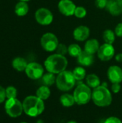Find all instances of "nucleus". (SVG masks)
I'll return each mask as SVG.
<instances>
[{
    "label": "nucleus",
    "mask_w": 122,
    "mask_h": 123,
    "mask_svg": "<svg viewBox=\"0 0 122 123\" xmlns=\"http://www.w3.org/2000/svg\"><path fill=\"white\" fill-rule=\"evenodd\" d=\"M24 112L29 117H37L40 115L45 110L44 101L37 96H28L23 102Z\"/></svg>",
    "instance_id": "nucleus-1"
},
{
    "label": "nucleus",
    "mask_w": 122,
    "mask_h": 123,
    "mask_svg": "<svg viewBox=\"0 0 122 123\" xmlns=\"http://www.w3.org/2000/svg\"><path fill=\"white\" fill-rule=\"evenodd\" d=\"M44 65L48 72L58 74L66 69L68 66V60L65 55L55 53L46 58Z\"/></svg>",
    "instance_id": "nucleus-2"
},
{
    "label": "nucleus",
    "mask_w": 122,
    "mask_h": 123,
    "mask_svg": "<svg viewBox=\"0 0 122 123\" xmlns=\"http://www.w3.org/2000/svg\"><path fill=\"white\" fill-rule=\"evenodd\" d=\"M92 100L98 107H108L112 102V96L107 87L100 85L93 89L92 92Z\"/></svg>",
    "instance_id": "nucleus-3"
},
{
    "label": "nucleus",
    "mask_w": 122,
    "mask_h": 123,
    "mask_svg": "<svg viewBox=\"0 0 122 123\" xmlns=\"http://www.w3.org/2000/svg\"><path fill=\"white\" fill-rule=\"evenodd\" d=\"M76 79L72 71L65 70L58 74L56 77V86L62 92H68L76 85Z\"/></svg>",
    "instance_id": "nucleus-4"
},
{
    "label": "nucleus",
    "mask_w": 122,
    "mask_h": 123,
    "mask_svg": "<svg viewBox=\"0 0 122 123\" xmlns=\"http://www.w3.org/2000/svg\"><path fill=\"white\" fill-rule=\"evenodd\" d=\"M73 95L76 104L83 105L88 103L92 99V91L87 84L78 82Z\"/></svg>",
    "instance_id": "nucleus-5"
},
{
    "label": "nucleus",
    "mask_w": 122,
    "mask_h": 123,
    "mask_svg": "<svg viewBox=\"0 0 122 123\" xmlns=\"http://www.w3.org/2000/svg\"><path fill=\"white\" fill-rule=\"evenodd\" d=\"M4 108L6 114L11 117H19L24 111L22 103L17 98L7 99L4 105Z\"/></svg>",
    "instance_id": "nucleus-6"
},
{
    "label": "nucleus",
    "mask_w": 122,
    "mask_h": 123,
    "mask_svg": "<svg viewBox=\"0 0 122 123\" xmlns=\"http://www.w3.org/2000/svg\"><path fill=\"white\" fill-rule=\"evenodd\" d=\"M40 43L42 48L45 51L52 52L55 51L59 42L58 38L55 34L52 32H46L42 36L40 39Z\"/></svg>",
    "instance_id": "nucleus-7"
},
{
    "label": "nucleus",
    "mask_w": 122,
    "mask_h": 123,
    "mask_svg": "<svg viewBox=\"0 0 122 123\" xmlns=\"http://www.w3.org/2000/svg\"><path fill=\"white\" fill-rule=\"evenodd\" d=\"M27 76L33 80H37L42 77L44 75V68L42 65L36 62H32L27 64L25 69Z\"/></svg>",
    "instance_id": "nucleus-8"
},
{
    "label": "nucleus",
    "mask_w": 122,
    "mask_h": 123,
    "mask_svg": "<svg viewBox=\"0 0 122 123\" xmlns=\"http://www.w3.org/2000/svg\"><path fill=\"white\" fill-rule=\"evenodd\" d=\"M36 21L41 25H49L53 21L52 13L46 8L38 9L35 14Z\"/></svg>",
    "instance_id": "nucleus-9"
},
{
    "label": "nucleus",
    "mask_w": 122,
    "mask_h": 123,
    "mask_svg": "<svg viewBox=\"0 0 122 123\" xmlns=\"http://www.w3.org/2000/svg\"><path fill=\"white\" fill-rule=\"evenodd\" d=\"M99 58L102 61H109L111 60L115 55V49L112 44L104 43L100 45L97 52Z\"/></svg>",
    "instance_id": "nucleus-10"
},
{
    "label": "nucleus",
    "mask_w": 122,
    "mask_h": 123,
    "mask_svg": "<svg viewBox=\"0 0 122 123\" xmlns=\"http://www.w3.org/2000/svg\"><path fill=\"white\" fill-rule=\"evenodd\" d=\"M58 8L62 14L69 17L74 15L76 6L71 0H60L58 3Z\"/></svg>",
    "instance_id": "nucleus-11"
},
{
    "label": "nucleus",
    "mask_w": 122,
    "mask_h": 123,
    "mask_svg": "<svg viewBox=\"0 0 122 123\" xmlns=\"http://www.w3.org/2000/svg\"><path fill=\"white\" fill-rule=\"evenodd\" d=\"M109 80L112 83H121L122 81V69L118 66H111L107 71Z\"/></svg>",
    "instance_id": "nucleus-12"
},
{
    "label": "nucleus",
    "mask_w": 122,
    "mask_h": 123,
    "mask_svg": "<svg viewBox=\"0 0 122 123\" xmlns=\"http://www.w3.org/2000/svg\"><path fill=\"white\" fill-rule=\"evenodd\" d=\"M73 38L77 41H85L90 35V29L85 25H81L75 28L73 32Z\"/></svg>",
    "instance_id": "nucleus-13"
},
{
    "label": "nucleus",
    "mask_w": 122,
    "mask_h": 123,
    "mask_svg": "<svg viewBox=\"0 0 122 123\" xmlns=\"http://www.w3.org/2000/svg\"><path fill=\"white\" fill-rule=\"evenodd\" d=\"M106 9L113 16L122 14V4L119 0H108Z\"/></svg>",
    "instance_id": "nucleus-14"
},
{
    "label": "nucleus",
    "mask_w": 122,
    "mask_h": 123,
    "mask_svg": "<svg viewBox=\"0 0 122 123\" xmlns=\"http://www.w3.org/2000/svg\"><path fill=\"white\" fill-rule=\"evenodd\" d=\"M78 63L83 66H90L94 62V56L85 50L82 51L81 53L77 58Z\"/></svg>",
    "instance_id": "nucleus-15"
},
{
    "label": "nucleus",
    "mask_w": 122,
    "mask_h": 123,
    "mask_svg": "<svg viewBox=\"0 0 122 123\" xmlns=\"http://www.w3.org/2000/svg\"><path fill=\"white\" fill-rule=\"evenodd\" d=\"M100 48V44L96 39H90L88 40L84 45V50L94 55L98 52Z\"/></svg>",
    "instance_id": "nucleus-16"
},
{
    "label": "nucleus",
    "mask_w": 122,
    "mask_h": 123,
    "mask_svg": "<svg viewBox=\"0 0 122 123\" xmlns=\"http://www.w3.org/2000/svg\"><path fill=\"white\" fill-rule=\"evenodd\" d=\"M86 84L90 88H93V89L99 86L101 84V81L99 77L94 74H91L87 75L86 77Z\"/></svg>",
    "instance_id": "nucleus-17"
},
{
    "label": "nucleus",
    "mask_w": 122,
    "mask_h": 123,
    "mask_svg": "<svg viewBox=\"0 0 122 123\" xmlns=\"http://www.w3.org/2000/svg\"><path fill=\"white\" fill-rule=\"evenodd\" d=\"M27 64L28 63H27L26 60L22 57H17L12 61L13 68L18 71H25V69L27 66Z\"/></svg>",
    "instance_id": "nucleus-18"
},
{
    "label": "nucleus",
    "mask_w": 122,
    "mask_h": 123,
    "mask_svg": "<svg viewBox=\"0 0 122 123\" xmlns=\"http://www.w3.org/2000/svg\"><path fill=\"white\" fill-rule=\"evenodd\" d=\"M14 11H15V13L17 15H18L19 17L24 16L27 14V12L29 11L28 4H27L26 1H20L19 2H18L16 4Z\"/></svg>",
    "instance_id": "nucleus-19"
},
{
    "label": "nucleus",
    "mask_w": 122,
    "mask_h": 123,
    "mask_svg": "<svg viewBox=\"0 0 122 123\" xmlns=\"http://www.w3.org/2000/svg\"><path fill=\"white\" fill-rule=\"evenodd\" d=\"M60 102L61 105L65 107H70L76 103L73 95L70 94H64L61 95L60 98Z\"/></svg>",
    "instance_id": "nucleus-20"
},
{
    "label": "nucleus",
    "mask_w": 122,
    "mask_h": 123,
    "mask_svg": "<svg viewBox=\"0 0 122 123\" xmlns=\"http://www.w3.org/2000/svg\"><path fill=\"white\" fill-rule=\"evenodd\" d=\"M50 94H51V92H50L49 87L47 86H45V85L39 87L36 92V96L43 101L47 99L50 97Z\"/></svg>",
    "instance_id": "nucleus-21"
},
{
    "label": "nucleus",
    "mask_w": 122,
    "mask_h": 123,
    "mask_svg": "<svg viewBox=\"0 0 122 123\" xmlns=\"http://www.w3.org/2000/svg\"><path fill=\"white\" fill-rule=\"evenodd\" d=\"M42 81L45 86H50L53 85L56 82V76L54 74L48 72L45 74H44L42 77Z\"/></svg>",
    "instance_id": "nucleus-22"
},
{
    "label": "nucleus",
    "mask_w": 122,
    "mask_h": 123,
    "mask_svg": "<svg viewBox=\"0 0 122 123\" xmlns=\"http://www.w3.org/2000/svg\"><path fill=\"white\" fill-rule=\"evenodd\" d=\"M82 51L83 50H82L81 48L80 47V45L78 44H76V43H73L68 47V53L71 57L78 58Z\"/></svg>",
    "instance_id": "nucleus-23"
},
{
    "label": "nucleus",
    "mask_w": 122,
    "mask_h": 123,
    "mask_svg": "<svg viewBox=\"0 0 122 123\" xmlns=\"http://www.w3.org/2000/svg\"><path fill=\"white\" fill-rule=\"evenodd\" d=\"M76 81H81L86 77V71L82 66H78L72 71Z\"/></svg>",
    "instance_id": "nucleus-24"
},
{
    "label": "nucleus",
    "mask_w": 122,
    "mask_h": 123,
    "mask_svg": "<svg viewBox=\"0 0 122 123\" xmlns=\"http://www.w3.org/2000/svg\"><path fill=\"white\" fill-rule=\"evenodd\" d=\"M115 37H116L115 32L110 29H107L104 30L103 32V39L106 43L113 45V43L115 41Z\"/></svg>",
    "instance_id": "nucleus-25"
},
{
    "label": "nucleus",
    "mask_w": 122,
    "mask_h": 123,
    "mask_svg": "<svg viewBox=\"0 0 122 123\" xmlns=\"http://www.w3.org/2000/svg\"><path fill=\"white\" fill-rule=\"evenodd\" d=\"M87 14V10L85 7L82 6H76L75 12H74V15L78 18V19H82L84 18Z\"/></svg>",
    "instance_id": "nucleus-26"
},
{
    "label": "nucleus",
    "mask_w": 122,
    "mask_h": 123,
    "mask_svg": "<svg viewBox=\"0 0 122 123\" xmlns=\"http://www.w3.org/2000/svg\"><path fill=\"white\" fill-rule=\"evenodd\" d=\"M17 89L14 86H8L6 89V99H13V98H17Z\"/></svg>",
    "instance_id": "nucleus-27"
},
{
    "label": "nucleus",
    "mask_w": 122,
    "mask_h": 123,
    "mask_svg": "<svg viewBox=\"0 0 122 123\" xmlns=\"http://www.w3.org/2000/svg\"><path fill=\"white\" fill-rule=\"evenodd\" d=\"M56 53L62 55H65V54L68 53V47L63 43H59L56 50H55Z\"/></svg>",
    "instance_id": "nucleus-28"
},
{
    "label": "nucleus",
    "mask_w": 122,
    "mask_h": 123,
    "mask_svg": "<svg viewBox=\"0 0 122 123\" xmlns=\"http://www.w3.org/2000/svg\"><path fill=\"white\" fill-rule=\"evenodd\" d=\"M108 0H96L95 4L96 6L99 9H104L106 7Z\"/></svg>",
    "instance_id": "nucleus-29"
},
{
    "label": "nucleus",
    "mask_w": 122,
    "mask_h": 123,
    "mask_svg": "<svg viewBox=\"0 0 122 123\" xmlns=\"http://www.w3.org/2000/svg\"><path fill=\"white\" fill-rule=\"evenodd\" d=\"M6 98V89L0 86V104L3 103L5 101V99Z\"/></svg>",
    "instance_id": "nucleus-30"
},
{
    "label": "nucleus",
    "mask_w": 122,
    "mask_h": 123,
    "mask_svg": "<svg viewBox=\"0 0 122 123\" xmlns=\"http://www.w3.org/2000/svg\"><path fill=\"white\" fill-rule=\"evenodd\" d=\"M104 123H122V120L116 117H109Z\"/></svg>",
    "instance_id": "nucleus-31"
},
{
    "label": "nucleus",
    "mask_w": 122,
    "mask_h": 123,
    "mask_svg": "<svg viewBox=\"0 0 122 123\" xmlns=\"http://www.w3.org/2000/svg\"><path fill=\"white\" fill-rule=\"evenodd\" d=\"M114 32L116 34V36L117 37H122V23H119L116 27H115V30H114Z\"/></svg>",
    "instance_id": "nucleus-32"
},
{
    "label": "nucleus",
    "mask_w": 122,
    "mask_h": 123,
    "mask_svg": "<svg viewBox=\"0 0 122 123\" xmlns=\"http://www.w3.org/2000/svg\"><path fill=\"white\" fill-rule=\"evenodd\" d=\"M111 90L114 93H119L121 90V84L120 83H114L111 85Z\"/></svg>",
    "instance_id": "nucleus-33"
},
{
    "label": "nucleus",
    "mask_w": 122,
    "mask_h": 123,
    "mask_svg": "<svg viewBox=\"0 0 122 123\" xmlns=\"http://www.w3.org/2000/svg\"><path fill=\"white\" fill-rule=\"evenodd\" d=\"M115 59L117 62H122V53H118L116 55Z\"/></svg>",
    "instance_id": "nucleus-34"
},
{
    "label": "nucleus",
    "mask_w": 122,
    "mask_h": 123,
    "mask_svg": "<svg viewBox=\"0 0 122 123\" xmlns=\"http://www.w3.org/2000/svg\"><path fill=\"white\" fill-rule=\"evenodd\" d=\"M37 123H44V122H43V120H38L37 121Z\"/></svg>",
    "instance_id": "nucleus-35"
},
{
    "label": "nucleus",
    "mask_w": 122,
    "mask_h": 123,
    "mask_svg": "<svg viewBox=\"0 0 122 123\" xmlns=\"http://www.w3.org/2000/svg\"><path fill=\"white\" fill-rule=\"evenodd\" d=\"M67 123H77L76 121H73V120H71V121H69V122H68Z\"/></svg>",
    "instance_id": "nucleus-36"
},
{
    "label": "nucleus",
    "mask_w": 122,
    "mask_h": 123,
    "mask_svg": "<svg viewBox=\"0 0 122 123\" xmlns=\"http://www.w3.org/2000/svg\"><path fill=\"white\" fill-rule=\"evenodd\" d=\"M20 1H30V0H20Z\"/></svg>",
    "instance_id": "nucleus-37"
},
{
    "label": "nucleus",
    "mask_w": 122,
    "mask_h": 123,
    "mask_svg": "<svg viewBox=\"0 0 122 123\" xmlns=\"http://www.w3.org/2000/svg\"><path fill=\"white\" fill-rule=\"evenodd\" d=\"M119 1H120V2L122 4V0H119Z\"/></svg>",
    "instance_id": "nucleus-38"
},
{
    "label": "nucleus",
    "mask_w": 122,
    "mask_h": 123,
    "mask_svg": "<svg viewBox=\"0 0 122 123\" xmlns=\"http://www.w3.org/2000/svg\"><path fill=\"white\" fill-rule=\"evenodd\" d=\"M24 123V122H22V123Z\"/></svg>",
    "instance_id": "nucleus-39"
}]
</instances>
